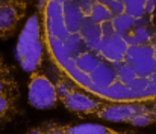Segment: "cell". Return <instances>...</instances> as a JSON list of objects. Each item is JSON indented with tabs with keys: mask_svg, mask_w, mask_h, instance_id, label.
Wrapping results in <instances>:
<instances>
[{
	"mask_svg": "<svg viewBox=\"0 0 156 134\" xmlns=\"http://www.w3.org/2000/svg\"><path fill=\"white\" fill-rule=\"evenodd\" d=\"M15 57L21 68L30 74L41 69L43 62L46 60V50L38 12L27 20L17 44Z\"/></svg>",
	"mask_w": 156,
	"mask_h": 134,
	"instance_id": "obj_2",
	"label": "cell"
},
{
	"mask_svg": "<svg viewBox=\"0 0 156 134\" xmlns=\"http://www.w3.org/2000/svg\"><path fill=\"white\" fill-rule=\"evenodd\" d=\"M46 59L100 101L96 119L156 124V0H47Z\"/></svg>",
	"mask_w": 156,
	"mask_h": 134,
	"instance_id": "obj_1",
	"label": "cell"
},
{
	"mask_svg": "<svg viewBox=\"0 0 156 134\" xmlns=\"http://www.w3.org/2000/svg\"><path fill=\"white\" fill-rule=\"evenodd\" d=\"M27 134H126L111 130L97 124H82V125H61L56 122H46Z\"/></svg>",
	"mask_w": 156,
	"mask_h": 134,
	"instance_id": "obj_4",
	"label": "cell"
},
{
	"mask_svg": "<svg viewBox=\"0 0 156 134\" xmlns=\"http://www.w3.org/2000/svg\"><path fill=\"white\" fill-rule=\"evenodd\" d=\"M127 134H129V133H127Z\"/></svg>",
	"mask_w": 156,
	"mask_h": 134,
	"instance_id": "obj_6",
	"label": "cell"
},
{
	"mask_svg": "<svg viewBox=\"0 0 156 134\" xmlns=\"http://www.w3.org/2000/svg\"><path fill=\"white\" fill-rule=\"evenodd\" d=\"M29 102L40 110L56 109L61 106L59 95L53 80L41 69L30 74L29 79Z\"/></svg>",
	"mask_w": 156,
	"mask_h": 134,
	"instance_id": "obj_3",
	"label": "cell"
},
{
	"mask_svg": "<svg viewBox=\"0 0 156 134\" xmlns=\"http://www.w3.org/2000/svg\"><path fill=\"white\" fill-rule=\"evenodd\" d=\"M29 0H0V17L9 14L26 15Z\"/></svg>",
	"mask_w": 156,
	"mask_h": 134,
	"instance_id": "obj_5",
	"label": "cell"
}]
</instances>
